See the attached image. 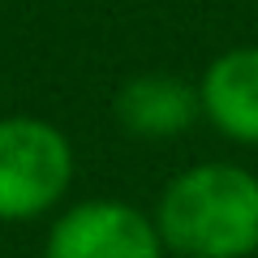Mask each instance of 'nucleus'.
Wrapping results in <instances>:
<instances>
[{"label":"nucleus","mask_w":258,"mask_h":258,"mask_svg":"<svg viewBox=\"0 0 258 258\" xmlns=\"http://www.w3.org/2000/svg\"><path fill=\"white\" fill-rule=\"evenodd\" d=\"M155 228L176 258L258 254V176L228 159L189 164L159 189Z\"/></svg>","instance_id":"nucleus-1"},{"label":"nucleus","mask_w":258,"mask_h":258,"mask_svg":"<svg viewBox=\"0 0 258 258\" xmlns=\"http://www.w3.org/2000/svg\"><path fill=\"white\" fill-rule=\"evenodd\" d=\"M74 142L30 112L0 116V224H30L64 203L74 185Z\"/></svg>","instance_id":"nucleus-2"},{"label":"nucleus","mask_w":258,"mask_h":258,"mask_svg":"<svg viewBox=\"0 0 258 258\" xmlns=\"http://www.w3.org/2000/svg\"><path fill=\"white\" fill-rule=\"evenodd\" d=\"M155 215L125 198H82L52 220L43 258H164Z\"/></svg>","instance_id":"nucleus-3"},{"label":"nucleus","mask_w":258,"mask_h":258,"mask_svg":"<svg viewBox=\"0 0 258 258\" xmlns=\"http://www.w3.org/2000/svg\"><path fill=\"white\" fill-rule=\"evenodd\" d=\"M203 120L237 147H258V47H228L198 78Z\"/></svg>","instance_id":"nucleus-4"},{"label":"nucleus","mask_w":258,"mask_h":258,"mask_svg":"<svg viewBox=\"0 0 258 258\" xmlns=\"http://www.w3.org/2000/svg\"><path fill=\"white\" fill-rule=\"evenodd\" d=\"M112 116L129 138H181L194 120L203 116L198 108V82H185L176 74H134L120 82L116 99H112Z\"/></svg>","instance_id":"nucleus-5"}]
</instances>
